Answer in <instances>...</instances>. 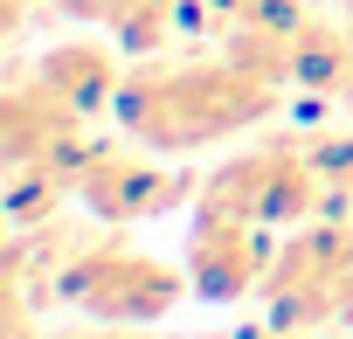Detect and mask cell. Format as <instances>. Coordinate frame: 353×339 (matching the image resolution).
<instances>
[{"label": "cell", "mask_w": 353, "mask_h": 339, "mask_svg": "<svg viewBox=\"0 0 353 339\" xmlns=\"http://www.w3.org/2000/svg\"><path fill=\"white\" fill-rule=\"evenodd\" d=\"M77 194L104 222H145V215L181 201V181L159 174V166H145V159H132V152H90L83 174H77Z\"/></svg>", "instance_id": "obj_5"}, {"label": "cell", "mask_w": 353, "mask_h": 339, "mask_svg": "<svg viewBox=\"0 0 353 339\" xmlns=\"http://www.w3.org/2000/svg\"><path fill=\"white\" fill-rule=\"evenodd\" d=\"M56 298H70L90 318L139 325V318H159L173 298H181V270L145 256V249H125V243H83L56 270Z\"/></svg>", "instance_id": "obj_2"}, {"label": "cell", "mask_w": 353, "mask_h": 339, "mask_svg": "<svg viewBox=\"0 0 353 339\" xmlns=\"http://www.w3.org/2000/svg\"><path fill=\"white\" fill-rule=\"evenodd\" d=\"M63 339H152V332H132V325H118V318H104L97 332H63Z\"/></svg>", "instance_id": "obj_7"}, {"label": "cell", "mask_w": 353, "mask_h": 339, "mask_svg": "<svg viewBox=\"0 0 353 339\" xmlns=\"http://www.w3.org/2000/svg\"><path fill=\"white\" fill-rule=\"evenodd\" d=\"M277 111V83L256 70L229 63H173V70H139L118 90V118L139 145L152 152H194L208 138L250 132L256 118Z\"/></svg>", "instance_id": "obj_1"}, {"label": "cell", "mask_w": 353, "mask_h": 339, "mask_svg": "<svg viewBox=\"0 0 353 339\" xmlns=\"http://www.w3.org/2000/svg\"><path fill=\"white\" fill-rule=\"evenodd\" d=\"M270 277V249H263V222H243V215H201L194 236H188V284L201 298H243Z\"/></svg>", "instance_id": "obj_4"}, {"label": "cell", "mask_w": 353, "mask_h": 339, "mask_svg": "<svg viewBox=\"0 0 353 339\" xmlns=\"http://www.w3.org/2000/svg\"><path fill=\"white\" fill-rule=\"evenodd\" d=\"M250 339H312L305 325H270V332H250Z\"/></svg>", "instance_id": "obj_8"}, {"label": "cell", "mask_w": 353, "mask_h": 339, "mask_svg": "<svg viewBox=\"0 0 353 339\" xmlns=\"http://www.w3.org/2000/svg\"><path fill=\"white\" fill-rule=\"evenodd\" d=\"M312 201H319V166H312V152H291V145L236 152L208 181V208L215 215H243V222H263V229L270 222H298Z\"/></svg>", "instance_id": "obj_3"}, {"label": "cell", "mask_w": 353, "mask_h": 339, "mask_svg": "<svg viewBox=\"0 0 353 339\" xmlns=\"http://www.w3.org/2000/svg\"><path fill=\"white\" fill-rule=\"evenodd\" d=\"M42 90L63 97L77 118H97V111L118 104L125 76H118V63H111L104 42H56V49L42 56Z\"/></svg>", "instance_id": "obj_6"}]
</instances>
